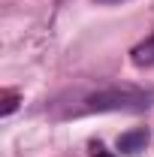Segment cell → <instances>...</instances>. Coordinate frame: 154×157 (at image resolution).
<instances>
[{
	"label": "cell",
	"mask_w": 154,
	"mask_h": 157,
	"mask_svg": "<svg viewBox=\"0 0 154 157\" xmlns=\"http://www.w3.org/2000/svg\"><path fill=\"white\" fill-rule=\"evenodd\" d=\"M145 145H148V130H145V127L118 136V151H124V154H139Z\"/></svg>",
	"instance_id": "7a4b0ae2"
},
{
	"label": "cell",
	"mask_w": 154,
	"mask_h": 157,
	"mask_svg": "<svg viewBox=\"0 0 154 157\" xmlns=\"http://www.w3.org/2000/svg\"><path fill=\"white\" fill-rule=\"evenodd\" d=\"M151 106V97L133 91V88H112V91H100L88 100V112H142Z\"/></svg>",
	"instance_id": "6da1fadb"
},
{
	"label": "cell",
	"mask_w": 154,
	"mask_h": 157,
	"mask_svg": "<svg viewBox=\"0 0 154 157\" xmlns=\"http://www.w3.org/2000/svg\"><path fill=\"white\" fill-rule=\"evenodd\" d=\"M133 60L139 63V67H151V63H154V33L145 39L142 45L133 48Z\"/></svg>",
	"instance_id": "3957f363"
},
{
	"label": "cell",
	"mask_w": 154,
	"mask_h": 157,
	"mask_svg": "<svg viewBox=\"0 0 154 157\" xmlns=\"http://www.w3.org/2000/svg\"><path fill=\"white\" fill-rule=\"evenodd\" d=\"M94 157H115V154H109L103 145H94Z\"/></svg>",
	"instance_id": "5b68a950"
},
{
	"label": "cell",
	"mask_w": 154,
	"mask_h": 157,
	"mask_svg": "<svg viewBox=\"0 0 154 157\" xmlns=\"http://www.w3.org/2000/svg\"><path fill=\"white\" fill-rule=\"evenodd\" d=\"M15 106H18V94L15 91H3V115H9Z\"/></svg>",
	"instance_id": "277c9868"
},
{
	"label": "cell",
	"mask_w": 154,
	"mask_h": 157,
	"mask_svg": "<svg viewBox=\"0 0 154 157\" xmlns=\"http://www.w3.org/2000/svg\"><path fill=\"white\" fill-rule=\"evenodd\" d=\"M100 3H118V0H100Z\"/></svg>",
	"instance_id": "8992f818"
}]
</instances>
